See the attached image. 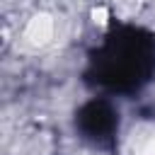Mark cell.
I'll use <instances>...</instances> for the list:
<instances>
[{"instance_id":"obj_1","label":"cell","mask_w":155,"mask_h":155,"mask_svg":"<svg viewBox=\"0 0 155 155\" xmlns=\"http://www.w3.org/2000/svg\"><path fill=\"white\" fill-rule=\"evenodd\" d=\"M138 153H140V155H155V133H150V136H145V138H143V143H140Z\"/></svg>"}]
</instances>
